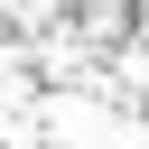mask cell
Here are the masks:
<instances>
[{
  "label": "cell",
  "instance_id": "6da1fadb",
  "mask_svg": "<svg viewBox=\"0 0 149 149\" xmlns=\"http://www.w3.org/2000/svg\"><path fill=\"white\" fill-rule=\"evenodd\" d=\"M130 9H140V28H149V0H130Z\"/></svg>",
  "mask_w": 149,
  "mask_h": 149
}]
</instances>
